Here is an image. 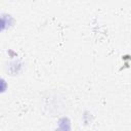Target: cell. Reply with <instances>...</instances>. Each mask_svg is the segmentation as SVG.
<instances>
[{
    "label": "cell",
    "instance_id": "obj_1",
    "mask_svg": "<svg viewBox=\"0 0 131 131\" xmlns=\"http://www.w3.org/2000/svg\"><path fill=\"white\" fill-rule=\"evenodd\" d=\"M6 88H7V84H6V82H5L3 79H0V93L4 92V91L6 90Z\"/></svg>",
    "mask_w": 131,
    "mask_h": 131
},
{
    "label": "cell",
    "instance_id": "obj_2",
    "mask_svg": "<svg viewBox=\"0 0 131 131\" xmlns=\"http://www.w3.org/2000/svg\"><path fill=\"white\" fill-rule=\"evenodd\" d=\"M6 27V24H5V20L3 18H0V32L3 31Z\"/></svg>",
    "mask_w": 131,
    "mask_h": 131
}]
</instances>
